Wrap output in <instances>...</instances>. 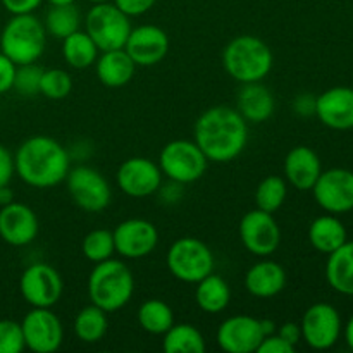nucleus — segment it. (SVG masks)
I'll use <instances>...</instances> for the list:
<instances>
[{"mask_svg": "<svg viewBox=\"0 0 353 353\" xmlns=\"http://www.w3.org/2000/svg\"><path fill=\"white\" fill-rule=\"evenodd\" d=\"M193 140L209 162L226 164L247 147L248 123L233 107H210L196 119Z\"/></svg>", "mask_w": 353, "mask_h": 353, "instance_id": "nucleus-1", "label": "nucleus"}, {"mask_svg": "<svg viewBox=\"0 0 353 353\" xmlns=\"http://www.w3.org/2000/svg\"><path fill=\"white\" fill-rule=\"evenodd\" d=\"M16 174L33 188H52L65 181L71 157L64 145L45 134L24 140L14 154Z\"/></svg>", "mask_w": 353, "mask_h": 353, "instance_id": "nucleus-2", "label": "nucleus"}, {"mask_svg": "<svg viewBox=\"0 0 353 353\" xmlns=\"http://www.w3.org/2000/svg\"><path fill=\"white\" fill-rule=\"evenodd\" d=\"M134 293V278L123 261L107 259L95 264L88 278V299L102 310L116 312L130 303Z\"/></svg>", "mask_w": 353, "mask_h": 353, "instance_id": "nucleus-3", "label": "nucleus"}, {"mask_svg": "<svg viewBox=\"0 0 353 353\" xmlns=\"http://www.w3.org/2000/svg\"><path fill=\"white\" fill-rule=\"evenodd\" d=\"M274 55L264 40L254 34H240L224 47L223 65L238 83L262 81L271 72Z\"/></svg>", "mask_w": 353, "mask_h": 353, "instance_id": "nucleus-4", "label": "nucleus"}, {"mask_svg": "<svg viewBox=\"0 0 353 353\" xmlns=\"http://www.w3.org/2000/svg\"><path fill=\"white\" fill-rule=\"evenodd\" d=\"M47 41L43 23L33 14H16L0 33V52L17 65L31 64L41 57Z\"/></svg>", "mask_w": 353, "mask_h": 353, "instance_id": "nucleus-5", "label": "nucleus"}, {"mask_svg": "<svg viewBox=\"0 0 353 353\" xmlns=\"http://www.w3.org/2000/svg\"><path fill=\"white\" fill-rule=\"evenodd\" d=\"M169 272L176 279L190 285H196L200 279L214 272V254L205 241L193 236L176 240L165 255Z\"/></svg>", "mask_w": 353, "mask_h": 353, "instance_id": "nucleus-6", "label": "nucleus"}, {"mask_svg": "<svg viewBox=\"0 0 353 353\" xmlns=\"http://www.w3.org/2000/svg\"><path fill=\"white\" fill-rule=\"evenodd\" d=\"M130 16L116 3H93L85 17V31L90 34L100 52L124 48L131 33Z\"/></svg>", "mask_w": 353, "mask_h": 353, "instance_id": "nucleus-7", "label": "nucleus"}, {"mask_svg": "<svg viewBox=\"0 0 353 353\" xmlns=\"http://www.w3.org/2000/svg\"><path fill=\"white\" fill-rule=\"evenodd\" d=\"M209 159L195 140H172L159 155V168L165 178L178 185L195 183L205 174Z\"/></svg>", "mask_w": 353, "mask_h": 353, "instance_id": "nucleus-8", "label": "nucleus"}, {"mask_svg": "<svg viewBox=\"0 0 353 353\" xmlns=\"http://www.w3.org/2000/svg\"><path fill=\"white\" fill-rule=\"evenodd\" d=\"M69 196L85 212H102L112 199V190L103 174L90 165L69 169L65 176Z\"/></svg>", "mask_w": 353, "mask_h": 353, "instance_id": "nucleus-9", "label": "nucleus"}, {"mask_svg": "<svg viewBox=\"0 0 353 353\" xmlns=\"http://www.w3.org/2000/svg\"><path fill=\"white\" fill-rule=\"evenodd\" d=\"M302 340L314 350H330L343 333V323L338 309L331 303L319 302L305 310L300 323Z\"/></svg>", "mask_w": 353, "mask_h": 353, "instance_id": "nucleus-10", "label": "nucleus"}, {"mask_svg": "<svg viewBox=\"0 0 353 353\" xmlns=\"http://www.w3.org/2000/svg\"><path fill=\"white\" fill-rule=\"evenodd\" d=\"M19 292L24 302L38 309H52L61 300L64 283L52 265L37 262L24 269L19 279Z\"/></svg>", "mask_w": 353, "mask_h": 353, "instance_id": "nucleus-11", "label": "nucleus"}, {"mask_svg": "<svg viewBox=\"0 0 353 353\" xmlns=\"http://www.w3.org/2000/svg\"><path fill=\"white\" fill-rule=\"evenodd\" d=\"M238 234L250 254L257 257H269L274 254L281 243V230L274 216L257 209L245 214L238 226Z\"/></svg>", "mask_w": 353, "mask_h": 353, "instance_id": "nucleus-12", "label": "nucleus"}, {"mask_svg": "<svg viewBox=\"0 0 353 353\" xmlns=\"http://www.w3.org/2000/svg\"><path fill=\"white\" fill-rule=\"evenodd\" d=\"M317 205L327 214H347L353 210V171L333 168L321 172L312 186Z\"/></svg>", "mask_w": 353, "mask_h": 353, "instance_id": "nucleus-13", "label": "nucleus"}, {"mask_svg": "<svg viewBox=\"0 0 353 353\" xmlns=\"http://www.w3.org/2000/svg\"><path fill=\"white\" fill-rule=\"evenodd\" d=\"M24 345L34 353H54L64 341V327L61 319L50 309L33 307L21 321Z\"/></svg>", "mask_w": 353, "mask_h": 353, "instance_id": "nucleus-14", "label": "nucleus"}, {"mask_svg": "<svg viewBox=\"0 0 353 353\" xmlns=\"http://www.w3.org/2000/svg\"><path fill=\"white\" fill-rule=\"evenodd\" d=\"M162 171L147 157H130L119 165L116 174L121 192L133 199H145L162 188Z\"/></svg>", "mask_w": 353, "mask_h": 353, "instance_id": "nucleus-15", "label": "nucleus"}, {"mask_svg": "<svg viewBox=\"0 0 353 353\" xmlns=\"http://www.w3.org/2000/svg\"><path fill=\"white\" fill-rule=\"evenodd\" d=\"M116 254L124 259H143L155 250L159 243V231L150 221L133 217L116 226L112 231Z\"/></svg>", "mask_w": 353, "mask_h": 353, "instance_id": "nucleus-16", "label": "nucleus"}, {"mask_svg": "<svg viewBox=\"0 0 353 353\" xmlns=\"http://www.w3.org/2000/svg\"><path fill=\"white\" fill-rule=\"evenodd\" d=\"M261 319L252 316L228 317L217 327V343L228 353H254L264 340Z\"/></svg>", "mask_w": 353, "mask_h": 353, "instance_id": "nucleus-17", "label": "nucleus"}, {"mask_svg": "<svg viewBox=\"0 0 353 353\" xmlns=\"http://www.w3.org/2000/svg\"><path fill=\"white\" fill-rule=\"evenodd\" d=\"M124 50L133 62L141 68H150L164 61L169 52V37L162 28L154 24L133 28L128 37Z\"/></svg>", "mask_w": 353, "mask_h": 353, "instance_id": "nucleus-18", "label": "nucleus"}, {"mask_svg": "<svg viewBox=\"0 0 353 353\" xmlns=\"http://www.w3.org/2000/svg\"><path fill=\"white\" fill-rule=\"evenodd\" d=\"M40 231V223L31 207L10 202L0 207V238L10 247H26Z\"/></svg>", "mask_w": 353, "mask_h": 353, "instance_id": "nucleus-19", "label": "nucleus"}, {"mask_svg": "<svg viewBox=\"0 0 353 353\" xmlns=\"http://www.w3.org/2000/svg\"><path fill=\"white\" fill-rule=\"evenodd\" d=\"M316 116L324 126L336 131L353 128V88L333 86L316 97Z\"/></svg>", "mask_w": 353, "mask_h": 353, "instance_id": "nucleus-20", "label": "nucleus"}, {"mask_svg": "<svg viewBox=\"0 0 353 353\" xmlns=\"http://www.w3.org/2000/svg\"><path fill=\"white\" fill-rule=\"evenodd\" d=\"M285 179L300 192H309L323 172V164L316 152L305 145L293 147L285 157Z\"/></svg>", "mask_w": 353, "mask_h": 353, "instance_id": "nucleus-21", "label": "nucleus"}, {"mask_svg": "<svg viewBox=\"0 0 353 353\" xmlns=\"http://www.w3.org/2000/svg\"><path fill=\"white\" fill-rule=\"evenodd\" d=\"M286 271L279 262L259 261L245 274V288L257 299H272L286 288Z\"/></svg>", "mask_w": 353, "mask_h": 353, "instance_id": "nucleus-22", "label": "nucleus"}, {"mask_svg": "<svg viewBox=\"0 0 353 353\" xmlns=\"http://www.w3.org/2000/svg\"><path fill=\"white\" fill-rule=\"evenodd\" d=\"M276 109V100L271 90L262 81L243 83L236 97V110L247 123H265Z\"/></svg>", "mask_w": 353, "mask_h": 353, "instance_id": "nucleus-23", "label": "nucleus"}, {"mask_svg": "<svg viewBox=\"0 0 353 353\" xmlns=\"http://www.w3.org/2000/svg\"><path fill=\"white\" fill-rule=\"evenodd\" d=\"M97 78L107 88H121L133 79L137 64L124 48L100 52L95 62Z\"/></svg>", "mask_w": 353, "mask_h": 353, "instance_id": "nucleus-24", "label": "nucleus"}, {"mask_svg": "<svg viewBox=\"0 0 353 353\" xmlns=\"http://www.w3.org/2000/svg\"><path fill=\"white\" fill-rule=\"evenodd\" d=\"M326 279L334 292L353 296V241L347 240L327 255Z\"/></svg>", "mask_w": 353, "mask_h": 353, "instance_id": "nucleus-25", "label": "nucleus"}, {"mask_svg": "<svg viewBox=\"0 0 353 353\" xmlns=\"http://www.w3.org/2000/svg\"><path fill=\"white\" fill-rule=\"evenodd\" d=\"M347 240V228L334 214L317 217L309 226L310 245L321 254H333Z\"/></svg>", "mask_w": 353, "mask_h": 353, "instance_id": "nucleus-26", "label": "nucleus"}, {"mask_svg": "<svg viewBox=\"0 0 353 353\" xmlns=\"http://www.w3.org/2000/svg\"><path fill=\"white\" fill-rule=\"evenodd\" d=\"M195 302L205 314H219L228 309L231 302V288L226 279L210 272L196 283Z\"/></svg>", "mask_w": 353, "mask_h": 353, "instance_id": "nucleus-27", "label": "nucleus"}, {"mask_svg": "<svg viewBox=\"0 0 353 353\" xmlns=\"http://www.w3.org/2000/svg\"><path fill=\"white\" fill-rule=\"evenodd\" d=\"M99 47L86 31L78 30L62 40V57L74 69L92 68L99 59Z\"/></svg>", "mask_w": 353, "mask_h": 353, "instance_id": "nucleus-28", "label": "nucleus"}, {"mask_svg": "<svg viewBox=\"0 0 353 353\" xmlns=\"http://www.w3.org/2000/svg\"><path fill=\"white\" fill-rule=\"evenodd\" d=\"M162 348L165 353H203L205 352V340L199 327L193 324H172L164 334Z\"/></svg>", "mask_w": 353, "mask_h": 353, "instance_id": "nucleus-29", "label": "nucleus"}, {"mask_svg": "<svg viewBox=\"0 0 353 353\" xmlns=\"http://www.w3.org/2000/svg\"><path fill=\"white\" fill-rule=\"evenodd\" d=\"M76 338L83 343H97L105 336L109 330V319L107 312L97 305H88L78 312L72 323Z\"/></svg>", "mask_w": 353, "mask_h": 353, "instance_id": "nucleus-30", "label": "nucleus"}, {"mask_svg": "<svg viewBox=\"0 0 353 353\" xmlns=\"http://www.w3.org/2000/svg\"><path fill=\"white\" fill-rule=\"evenodd\" d=\"M43 26L47 34H52L57 40H64L65 37L81 30V12L74 3L52 6L45 16Z\"/></svg>", "mask_w": 353, "mask_h": 353, "instance_id": "nucleus-31", "label": "nucleus"}, {"mask_svg": "<svg viewBox=\"0 0 353 353\" xmlns=\"http://www.w3.org/2000/svg\"><path fill=\"white\" fill-rule=\"evenodd\" d=\"M138 324L150 334H164L174 324V312L162 300L150 299L138 309Z\"/></svg>", "mask_w": 353, "mask_h": 353, "instance_id": "nucleus-32", "label": "nucleus"}, {"mask_svg": "<svg viewBox=\"0 0 353 353\" xmlns=\"http://www.w3.org/2000/svg\"><path fill=\"white\" fill-rule=\"evenodd\" d=\"M288 196V183L281 176H268L259 183L255 190V205L264 212L274 214Z\"/></svg>", "mask_w": 353, "mask_h": 353, "instance_id": "nucleus-33", "label": "nucleus"}, {"mask_svg": "<svg viewBox=\"0 0 353 353\" xmlns=\"http://www.w3.org/2000/svg\"><path fill=\"white\" fill-rule=\"evenodd\" d=\"M81 252L86 257V261L99 264V262L112 259L116 254V247H114V234L112 231L103 230V228H97V230L90 231L81 243Z\"/></svg>", "mask_w": 353, "mask_h": 353, "instance_id": "nucleus-34", "label": "nucleus"}, {"mask_svg": "<svg viewBox=\"0 0 353 353\" xmlns=\"http://www.w3.org/2000/svg\"><path fill=\"white\" fill-rule=\"evenodd\" d=\"M72 79L71 74L64 69H43L40 81V95L50 100H62L71 93Z\"/></svg>", "mask_w": 353, "mask_h": 353, "instance_id": "nucleus-35", "label": "nucleus"}, {"mask_svg": "<svg viewBox=\"0 0 353 353\" xmlns=\"http://www.w3.org/2000/svg\"><path fill=\"white\" fill-rule=\"evenodd\" d=\"M41 72H43V69L38 68L34 62L17 65L12 90H16V92L23 97L38 95V93H40Z\"/></svg>", "mask_w": 353, "mask_h": 353, "instance_id": "nucleus-36", "label": "nucleus"}, {"mask_svg": "<svg viewBox=\"0 0 353 353\" xmlns=\"http://www.w3.org/2000/svg\"><path fill=\"white\" fill-rule=\"evenodd\" d=\"M24 345L21 323L10 319H0V353H21Z\"/></svg>", "mask_w": 353, "mask_h": 353, "instance_id": "nucleus-37", "label": "nucleus"}, {"mask_svg": "<svg viewBox=\"0 0 353 353\" xmlns=\"http://www.w3.org/2000/svg\"><path fill=\"white\" fill-rule=\"evenodd\" d=\"M296 347L283 340L278 333H271L264 336L262 343L259 345L257 353H295Z\"/></svg>", "mask_w": 353, "mask_h": 353, "instance_id": "nucleus-38", "label": "nucleus"}, {"mask_svg": "<svg viewBox=\"0 0 353 353\" xmlns=\"http://www.w3.org/2000/svg\"><path fill=\"white\" fill-rule=\"evenodd\" d=\"M16 62H12L6 54L0 52V95L12 90L14 78H16Z\"/></svg>", "mask_w": 353, "mask_h": 353, "instance_id": "nucleus-39", "label": "nucleus"}, {"mask_svg": "<svg viewBox=\"0 0 353 353\" xmlns=\"http://www.w3.org/2000/svg\"><path fill=\"white\" fill-rule=\"evenodd\" d=\"M14 174H16V168H14V155L7 147L0 143V188L2 186L10 185Z\"/></svg>", "mask_w": 353, "mask_h": 353, "instance_id": "nucleus-40", "label": "nucleus"}, {"mask_svg": "<svg viewBox=\"0 0 353 353\" xmlns=\"http://www.w3.org/2000/svg\"><path fill=\"white\" fill-rule=\"evenodd\" d=\"M157 0H114L117 7L130 17L141 16L155 6Z\"/></svg>", "mask_w": 353, "mask_h": 353, "instance_id": "nucleus-41", "label": "nucleus"}, {"mask_svg": "<svg viewBox=\"0 0 353 353\" xmlns=\"http://www.w3.org/2000/svg\"><path fill=\"white\" fill-rule=\"evenodd\" d=\"M41 2L43 0H2V6L6 7L7 12L16 16V14H33Z\"/></svg>", "mask_w": 353, "mask_h": 353, "instance_id": "nucleus-42", "label": "nucleus"}, {"mask_svg": "<svg viewBox=\"0 0 353 353\" xmlns=\"http://www.w3.org/2000/svg\"><path fill=\"white\" fill-rule=\"evenodd\" d=\"M293 110L302 117L316 116V97L309 95V93L299 95L293 102Z\"/></svg>", "mask_w": 353, "mask_h": 353, "instance_id": "nucleus-43", "label": "nucleus"}, {"mask_svg": "<svg viewBox=\"0 0 353 353\" xmlns=\"http://www.w3.org/2000/svg\"><path fill=\"white\" fill-rule=\"evenodd\" d=\"M276 333L286 340L288 343H292L293 347L299 345V341L302 340V330H300V324L296 323H285L279 326V330H276Z\"/></svg>", "mask_w": 353, "mask_h": 353, "instance_id": "nucleus-44", "label": "nucleus"}, {"mask_svg": "<svg viewBox=\"0 0 353 353\" xmlns=\"http://www.w3.org/2000/svg\"><path fill=\"white\" fill-rule=\"evenodd\" d=\"M10 202H14L12 190L9 188V185L2 186V188H0V207L7 205V203H10Z\"/></svg>", "mask_w": 353, "mask_h": 353, "instance_id": "nucleus-45", "label": "nucleus"}, {"mask_svg": "<svg viewBox=\"0 0 353 353\" xmlns=\"http://www.w3.org/2000/svg\"><path fill=\"white\" fill-rule=\"evenodd\" d=\"M343 334L345 340H347V345L350 347V350H353V316L348 319L347 326L343 327Z\"/></svg>", "mask_w": 353, "mask_h": 353, "instance_id": "nucleus-46", "label": "nucleus"}, {"mask_svg": "<svg viewBox=\"0 0 353 353\" xmlns=\"http://www.w3.org/2000/svg\"><path fill=\"white\" fill-rule=\"evenodd\" d=\"M261 323H262V331H264L265 336H268V334H271V333H276V324H274V321H271V319H261Z\"/></svg>", "mask_w": 353, "mask_h": 353, "instance_id": "nucleus-47", "label": "nucleus"}, {"mask_svg": "<svg viewBox=\"0 0 353 353\" xmlns=\"http://www.w3.org/2000/svg\"><path fill=\"white\" fill-rule=\"evenodd\" d=\"M50 6H65V3H74L76 0H48Z\"/></svg>", "mask_w": 353, "mask_h": 353, "instance_id": "nucleus-48", "label": "nucleus"}, {"mask_svg": "<svg viewBox=\"0 0 353 353\" xmlns=\"http://www.w3.org/2000/svg\"><path fill=\"white\" fill-rule=\"evenodd\" d=\"M90 2H93V3H102V2H110V0H90Z\"/></svg>", "mask_w": 353, "mask_h": 353, "instance_id": "nucleus-49", "label": "nucleus"}]
</instances>
